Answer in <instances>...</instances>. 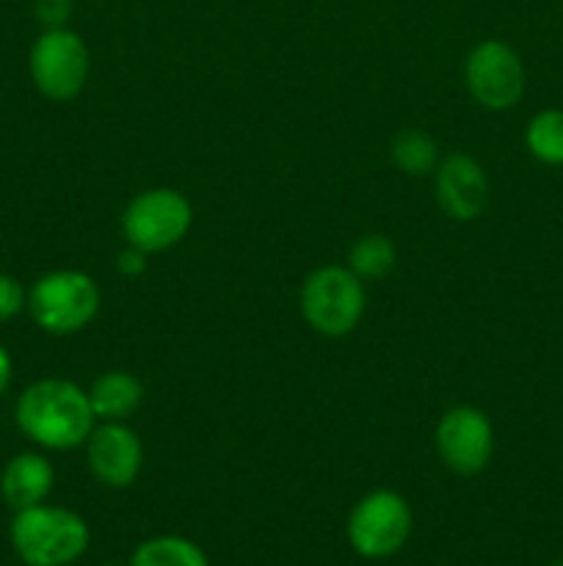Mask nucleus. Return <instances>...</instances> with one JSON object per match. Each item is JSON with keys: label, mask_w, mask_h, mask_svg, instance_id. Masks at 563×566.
<instances>
[{"label": "nucleus", "mask_w": 563, "mask_h": 566, "mask_svg": "<svg viewBox=\"0 0 563 566\" xmlns=\"http://www.w3.org/2000/svg\"><path fill=\"white\" fill-rule=\"evenodd\" d=\"M14 423L25 440L44 451H72L88 440L97 418L88 392L70 379H36L17 396Z\"/></svg>", "instance_id": "1"}, {"label": "nucleus", "mask_w": 563, "mask_h": 566, "mask_svg": "<svg viewBox=\"0 0 563 566\" xmlns=\"http://www.w3.org/2000/svg\"><path fill=\"white\" fill-rule=\"evenodd\" d=\"M11 547L28 566H70L88 551V525L64 506H39L14 512Z\"/></svg>", "instance_id": "2"}, {"label": "nucleus", "mask_w": 563, "mask_h": 566, "mask_svg": "<svg viewBox=\"0 0 563 566\" xmlns=\"http://www.w3.org/2000/svg\"><path fill=\"white\" fill-rule=\"evenodd\" d=\"M99 287L75 269L47 271L28 287V313L33 324L55 337L86 329L99 313Z\"/></svg>", "instance_id": "3"}, {"label": "nucleus", "mask_w": 563, "mask_h": 566, "mask_svg": "<svg viewBox=\"0 0 563 566\" xmlns=\"http://www.w3.org/2000/svg\"><path fill=\"white\" fill-rule=\"evenodd\" d=\"M364 304V282L348 265H323L301 287L304 321L323 337L351 335L362 321Z\"/></svg>", "instance_id": "4"}, {"label": "nucleus", "mask_w": 563, "mask_h": 566, "mask_svg": "<svg viewBox=\"0 0 563 566\" xmlns=\"http://www.w3.org/2000/svg\"><path fill=\"white\" fill-rule=\"evenodd\" d=\"M28 72L42 97L66 103L83 92L92 72L86 42L70 28H47L28 53Z\"/></svg>", "instance_id": "5"}, {"label": "nucleus", "mask_w": 563, "mask_h": 566, "mask_svg": "<svg viewBox=\"0 0 563 566\" xmlns=\"http://www.w3.org/2000/svg\"><path fill=\"white\" fill-rule=\"evenodd\" d=\"M193 224V208L174 188L141 191L121 213V232L127 247L147 254L166 252L188 235Z\"/></svg>", "instance_id": "6"}, {"label": "nucleus", "mask_w": 563, "mask_h": 566, "mask_svg": "<svg viewBox=\"0 0 563 566\" xmlns=\"http://www.w3.org/2000/svg\"><path fill=\"white\" fill-rule=\"evenodd\" d=\"M414 528L412 506L392 490H373L348 514V542L370 562L395 556L403 551Z\"/></svg>", "instance_id": "7"}, {"label": "nucleus", "mask_w": 563, "mask_h": 566, "mask_svg": "<svg viewBox=\"0 0 563 566\" xmlns=\"http://www.w3.org/2000/svg\"><path fill=\"white\" fill-rule=\"evenodd\" d=\"M464 81L475 103L486 111H508L522 99L528 72L511 44L502 39H484L464 61Z\"/></svg>", "instance_id": "8"}, {"label": "nucleus", "mask_w": 563, "mask_h": 566, "mask_svg": "<svg viewBox=\"0 0 563 566\" xmlns=\"http://www.w3.org/2000/svg\"><path fill=\"white\" fill-rule=\"evenodd\" d=\"M436 451L456 475H478L495 453V429L475 407H453L436 423Z\"/></svg>", "instance_id": "9"}, {"label": "nucleus", "mask_w": 563, "mask_h": 566, "mask_svg": "<svg viewBox=\"0 0 563 566\" xmlns=\"http://www.w3.org/2000/svg\"><path fill=\"white\" fill-rule=\"evenodd\" d=\"M83 446L92 475L110 490H125L141 473L144 442L127 423L94 426Z\"/></svg>", "instance_id": "10"}, {"label": "nucleus", "mask_w": 563, "mask_h": 566, "mask_svg": "<svg viewBox=\"0 0 563 566\" xmlns=\"http://www.w3.org/2000/svg\"><path fill=\"white\" fill-rule=\"evenodd\" d=\"M436 205L453 221H472L484 213L489 202V180L472 155L453 153L434 169Z\"/></svg>", "instance_id": "11"}, {"label": "nucleus", "mask_w": 563, "mask_h": 566, "mask_svg": "<svg viewBox=\"0 0 563 566\" xmlns=\"http://www.w3.org/2000/svg\"><path fill=\"white\" fill-rule=\"evenodd\" d=\"M53 484L55 470L50 459L39 451H22L11 457L0 473V497L11 512H22L47 501Z\"/></svg>", "instance_id": "12"}, {"label": "nucleus", "mask_w": 563, "mask_h": 566, "mask_svg": "<svg viewBox=\"0 0 563 566\" xmlns=\"http://www.w3.org/2000/svg\"><path fill=\"white\" fill-rule=\"evenodd\" d=\"M88 403L94 418L103 423H125L144 401V387L127 370H108L88 387Z\"/></svg>", "instance_id": "13"}, {"label": "nucleus", "mask_w": 563, "mask_h": 566, "mask_svg": "<svg viewBox=\"0 0 563 566\" xmlns=\"http://www.w3.org/2000/svg\"><path fill=\"white\" fill-rule=\"evenodd\" d=\"M524 147L539 164L563 166V111L544 108L530 116L524 127Z\"/></svg>", "instance_id": "14"}, {"label": "nucleus", "mask_w": 563, "mask_h": 566, "mask_svg": "<svg viewBox=\"0 0 563 566\" xmlns=\"http://www.w3.org/2000/svg\"><path fill=\"white\" fill-rule=\"evenodd\" d=\"M130 566H210L202 547L185 536H155L141 542L132 553Z\"/></svg>", "instance_id": "15"}, {"label": "nucleus", "mask_w": 563, "mask_h": 566, "mask_svg": "<svg viewBox=\"0 0 563 566\" xmlns=\"http://www.w3.org/2000/svg\"><path fill=\"white\" fill-rule=\"evenodd\" d=\"M395 243L386 235H379V232L359 238L351 247V254H348V269H351L362 282L384 280V276L395 269Z\"/></svg>", "instance_id": "16"}, {"label": "nucleus", "mask_w": 563, "mask_h": 566, "mask_svg": "<svg viewBox=\"0 0 563 566\" xmlns=\"http://www.w3.org/2000/svg\"><path fill=\"white\" fill-rule=\"evenodd\" d=\"M392 160L408 177H423L439 166V144L425 130H403L392 142Z\"/></svg>", "instance_id": "17"}, {"label": "nucleus", "mask_w": 563, "mask_h": 566, "mask_svg": "<svg viewBox=\"0 0 563 566\" xmlns=\"http://www.w3.org/2000/svg\"><path fill=\"white\" fill-rule=\"evenodd\" d=\"M28 307V291L17 276L0 271V324L17 318Z\"/></svg>", "instance_id": "18"}, {"label": "nucleus", "mask_w": 563, "mask_h": 566, "mask_svg": "<svg viewBox=\"0 0 563 566\" xmlns=\"http://www.w3.org/2000/svg\"><path fill=\"white\" fill-rule=\"evenodd\" d=\"M33 14L42 28H66L72 20V0H33Z\"/></svg>", "instance_id": "19"}, {"label": "nucleus", "mask_w": 563, "mask_h": 566, "mask_svg": "<svg viewBox=\"0 0 563 566\" xmlns=\"http://www.w3.org/2000/svg\"><path fill=\"white\" fill-rule=\"evenodd\" d=\"M147 258L149 254L141 252V249L127 247L125 252H119V258H116V269L125 276H141L144 271H147Z\"/></svg>", "instance_id": "20"}, {"label": "nucleus", "mask_w": 563, "mask_h": 566, "mask_svg": "<svg viewBox=\"0 0 563 566\" xmlns=\"http://www.w3.org/2000/svg\"><path fill=\"white\" fill-rule=\"evenodd\" d=\"M11 374H14V365H11V354H9V348L0 343V398H3L6 390H9Z\"/></svg>", "instance_id": "21"}, {"label": "nucleus", "mask_w": 563, "mask_h": 566, "mask_svg": "<svg viewBox=\"0 0 563 566\" xmlns=\"http://www.w3.org/2000/svg\"><path fill=\"white\" fill-rule=\"evenodd\" d=\"M552 566H563V558H561V562H555V564H552Z\"/></svg>", "instance_id": "22"}, {"label": "nucleus", "mask_w": 563, "mask_h": 566, "mask_svg": "<svg viewBox=\"0 0 563 566\" xmlns=\"http://www.w3.org/2000/svg\"><path fill=\"white\" fill-rule=\"evenodd\" d=\"M105 566H119V564H105Z\"/></svg>", "instance_id": "23"}]
</instances>
